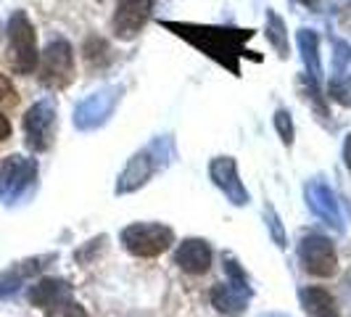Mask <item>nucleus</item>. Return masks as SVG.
<instances>
[{
    "instance_id": "obj_1",
    "label": "nucleus",
    "mask_w": 351,
    "mask_h": 317,
    "mask_svg": "<svg viewBox=\"0 0 351 317\" xmlns=\"http://www.w3.org/2000/svg\"><path fill=\"white\" fill-rule=\"evenodd\" d=\"M164 30L175 32L185 43H191L195 51L209 56L219 67L230 69L241 77V58L246 56V43L251 40V30L235 27H211V24H188V21H161Z\"/></svg>"
},
{
    "instance_id": "obj_2",
    "label": "nucleus",
    "mask_w": 351,
    "mask_h": 317,
    "mask_svg": "<svg viewBox=\"0 0 351 317\" xmlns=\"http://www.w3.org/2000/svg\"><path fill=\"white\" fill-rule=\"evenodd\" d=\"M164 156H172L169 135L156 138L151 145H145L143 151H138V154L130 156V161L124 164V169L119 172V177H117V188H114V193L127 196V193L141 191L143 185H145V183H148V180L167 164V158Z\"/></svg>"
},
{
    "instance_id": "obj_3",
    "label": "nucleus",
    "mask_w": 351,
    "mask_h": 317,
    "mask_svg": "<svg viewBox=\"0 0 351 317\" xmlns=\"http://www.w3.org/2000/svg\"><path fill=\"white\" fill-rule=\"evenodd\" d=\"M8 35V61L16 74H32L40 64V51H37V32L35 24L29 21L27 11H14L5 27Z\"/></svg>"
},
{
    "instance_id": "obj_4",
    "label": "nucleus",
    "mask_w": 351,
    "mask_h": 317,
    "mask_svg": "<svg viewBox=\"0 0 351 317\" xmlns=\"http://www.w3.org/2000/svg\"><path fill=\"white\" fill-rule=\"evenodd\" d=\"M124 251L141 259H154L169 251L175 244V230L164 222H132L119 233Z\"/></svg>"
},
{
    "instance_id": "obj_5",
    "label": "nucleus",
    "mask_w": 351,
    "mask_h": 317,
    "mask_svg": "<svg viewBox=\"0 0 351 317\" xmlns=\"http://www.w3.org/2000/svg\"><path fill=\"white\" fill-rule=\"evenodd\" d=\"M40 82L48 90H64L74 80V48L69 40L56 37L40 56Z\"/></svg>"
},
{
    "instance_id": "obj_6",
    "label": "nucleus",
    "mask_w": 351,
    "mask_h": 317,
    "mask_svg": "<svg viewBox=\"0 0 351 317\" xmlns=\"http://www.w3.org/2000/svg\"><path fill=\"white\" fill-rule=\"evenodd\" d=\"M122 93V85H106V88L90 93L88 98L80 101L77 108H74V127L80 132H90V130L104 127L111 119V114H114V108L119 104Z\"/></svg>"
},
{
    "instance_id": "obj_7",
    "label": "nucleus",
    "mask_w": 351,
    "mask_h": 317,
    "mask_svg": "<svg viewBox=\"0 0 351 317\" xmlns=\"http://www.w3.org/2000/svg\"><path fill=\"white\" fill-rule=\"evenodd\" d=\"M53 132H56V104L51 98H43L29 106L24 114V141L29 151L43 154L51 148Z\"/></svg>"
},
{
    "instance_id": "obj_8",
    "label": "nucleus",
    "mask_w": 351,
    "mask_h": 317,
    "mask_svg": "<svg viewBox=\"0 0 351 317\" xmlns=\"http://www.w3.org/2000/svg\"><path fill=\"white\" fill-rule=\"evenodd\" d=\"M37 180V161L27 158L21 154H11L3 158L0 167V198H5L8 204H14L16 198L27 193Z\"/></svg>"
},
{
    "instance_id": "obj_9",
    "label": "nucleus",
    "mask_w": 351,
    "mask_h": 317,
    "mask_svg": "<svg viewBox=\"0 0 351 317\" xmlns=\"http://www.w3.org/2000/svg\"><path fill=\"white\" fill-rule=\"evenodd\" d=\"M156 0H119L111 16V32L122 43H132L154 16Z\"/></svg>"
},
{
    "instance_id": "obj_10",
    "label": "nucleus",
    "mask_w": 351,
    "mask_h": 317,
    "mask_svg": "<svg viewBox=\"0 0 351 317\" xmlns=\"http://www.w3.org/2000/svg\"><path fill=\"white\" fill-rule=\"evenodd\" d=\"M299 262L312 278H333L338 272V254L330 238L304 235L299 244Z\"/></svg>"
},
{
    "instance_id": "obj_11",
    "label": "nucleus",
    "mask_w": 351,
    "mask_h": 317,
    "mask_svg": "<svg viewBox=\"0 0 351 317\" xmlns=\"http://www.w3.org/2000/svg\"><path fill=\"white\" fill-rule=\"evenodd\" d=\"M209 177L211 183L225 193L232 207H246L251 201L246 185L241 180V172H238V161L232 156H214L209 161Z\"/></svg>"
},
{
    "instance_id": "obj_12",
    "label": "nucleus",
    "mask_w": 351,
    "mask_h": 317,
    "mask_svg": "<svg viewBox=\"0 0 351 317\" xmlns=\"http://www.w3.org/2000/svg\"><path fill=\"white\" fill-rule=\"evenodd\" d=\"M304 198L306 207L312 209V214H317L322 222L333 225L335 230H343V214H341V201L335 191L322 180V177H312L304 185Z\"/></svg>"
},
{
    "instance_id": "obj_13",
    "label": "nucleus",
    "mask_w": 351,
    "mask_h": 317,
    "mask_svg": "<svg viewBox=\"0 0 351 317\" xmlns=\"http://www.w3.org/2000/svg\"><path fill=\"white\" fill-rule=\"evenodd\" d=\"M211 246L204 238H185L175 251V264L188 275H206L211 267Z\"/></svg>"
},
{
    "instance_id": "obj_14",
    "label": "nucleus",
    "mask_w": 351,
    "mask_h": 317,
    "mask_svg": "<svg viewBox=\"0 0 351 317\" xmlns=\"http://www.w3.org/2000/svg\"><path fill=\"white\" fill-rule=\"evenodd\" d=\"M254 296V288H246V285H235V283H217L211 288V304L217 307V312L222 315H243L248 307V301Z\"/></svg>"
},
{
    "instance_id": "obj_15",
    "label": "nucleus",
    "mask_w": 351,
    "mask_h": 317,
    "mask_svg": "<svg viewBox=\"0 0 351 317\" xmlns=\"http://www.w3.org/2000/svg\"><path fill=\"white\" fill-rule=\"evenodd\" d=\"M51 259L53 254H48V257H35V259L14 264L8 270H0V299H8V296L19 294L24 281H29V278H35L37 272H43L45 262H51Z\"/></svg>"
},
{
    "instance_id": "obj_16",
    "label": "nucleus",
    "mask_w": 351,
    "mask_h": 317,
    "mask_svg": "<svg viewBox=\"0 0 351 317\" xmlns=\"http://www.w3.org/2000/svg\"><path fill=\"white\" fill-rule=\"evenodd\" d=\"M71 296V283L64 281V278H40L35 285H29L27 291V299L32 307H40V309H48L56 301Z\"/></svg>"
},
{
    "instance_id": "obj_17",
    "label": "nucleus",
    "mask_w": 351,
    "mask_h": 317,
    "mask_svg": "<svg viewBox=\"0 0 351 317\" xmlns=\"http://www.w3.org/2000/svg\"><path fill=\"white\" fill-rule=\"evenodd\" d=\"M296 45H299L301 61H304V69L306 77L315 80L317 85L322 82V58H319V35L315 30H299L296 32Z\"/></svg>"
},
{
    "instance_id": "obj_18",
    "label": "nucleus",
    "mask_w": 351,
    "mask_h": 317,
    "mask_svg": "<svg viewBox=\"0 0 351 317\" xmlns=\"http://www.w3.org/2000/svg\"><path fill=\"white\" fill-rule=\"evenodd\" d=\"M299 301L301 307H304V312L309 317H341L338 315V304H335L333 294L325 291V288H317V285L301 288Z\"/></svg>"
},
{
    "instance_id": "obj_19",
    "label": "nucleus",
    "mask_w": 351,
    "mask_h": 317,
    "mask_svg": "<svg viewBox=\"0 0 351 317\" xmlns=\"http://www.w3.org/2000/svg\"><path fill=\"white\" fill-rule=\"evenodd\" d=\"M264 32H267V40H269V45L275 48V53L285 61V58L291 56L288 27H285V21H282V16L275 8H267V14H264Z\"/></svg>"
},
{
    "instance_id": "obj_20",
    "label": "nucleus",
    "mask_w": 351,
    "mask_h": 317,
    "mask_svg": "<svg viewBox=\"0 0 351 317\" xmlns=\"http://www.w3.org/2000/svg\"><path fill=\"white\" fill-rule=\"evenodd\" d=\"M328 98L343 108H351V74L335 71L328 82Z\"/></svg>"
},
{
    "instance_id": "obj_21",
    "label": "nucleus",
    "mask_w": 351,
    "mask_h": 317,
    "mask_svg": "<svg viewBox=\"0 0 351 317\" xmlns=\"http://www.w3.org/2000/svg\"><path fill=\"white\" fill-rule=\"evenodd\" d=\"M272 124H275V130H278V135H280V141L285 148H291L293 141H296V127H293V117H291V111L288 108H278L275 111V117H272Z\"/></svg>"
},
{
    "instance_id": "obj_22",
    "label": "nucleus",
    "mask_w": 351,
    "mask_h": 317,
    "mask_svg": "<svg viewBox=\"0 0 351 317\" xmlns=\"http://www.w3.org/2000/svg\"><path fill=\"white\" fill-rule=\"evenodd\" d=\"M82 53H85V61H88L90 67L95 69V61L98 58H106V61H111V48H108V43H106L104 37H98V35H93L85 40V48H82ZM98 67H101V61H98Z\"/></svg>"
},
{
    "instance_id": "obj_23",
    "label": "nucleus",
    "mask_w": 351,
    "mask_h": 317,
    "mask_svg": "<svg viewBox=\"0 0 351 317\" xmlns=\"http://www.w3.org/2000/svg\"><path fill=\"white\" fill-rule=\"evenodd\" d=\"M45 317H90V315L80 301H74L71 296H66V299L56 301L53 307H48V309H45Z\"/></svg>"
},
{
    "instance_id": "obj_24",
    "label": "nucleus",
    "mask_w": 351,
    "mask_h": 317,
    "mask_svg": "<svg viewBox=\"0 0 351 317\" xmlns=\"http://www.w3.org/2000/svg\"><path fill=\"white\" fill-rule=\"evenodd\" d=\"M264 222H267V228H269V235H272V241L278 244V248H285V230H282V222H280V214L278 209L272 207V204H267L264 207Z\"/></svg>"
},
{
    "instance_id": "obj_25",
    "label": "nucleus",
    "mask_w": 351,
    "mask_h": 317,
    "mask_svg": "<svg viewBox=\"0 0 351 317\" xmlns=\"http://www.w3.org/2000/svg\"><path fill=\"white\" fill-rule=\"evenodd\" d=\"M225 281L235 283V285H246V288H251L246 270L238 264V259H235L232 254H225Z\"/></svg>"
},
{
    "instance_id": "obj_26",
    "label": "nucleus",
    "mask_w": 351,
    "mask_h": 317,
    "mask_svg": "<svg viewBox=\"0 0 351 317\" xmlns=\"http://www.w3.org/2000/svg\"><path fill=\"white\" fill-rule=\"evenodd\" d=\"M104 248H106V235H98V238L88 241L80 251H74V259H77V262H82V264H90L93 259H95V254H101Z\"/></svg>"
},
{
    "instance_id": "obj_27",
    "label": "nucleus",
    "mask_w": 351,
    "mask_h": 317,
    "mask_svg": "<svg viewBox=\"0 0 351 317\" xmlns=\"http://www.w3.org/2000/svg\"><path fill=\"white\" fill-rule=\"evenodd\" d=\"M333 48H335V71H343L346 61H351V45L333 37Z\"/></svg>"
},
{
    "instance_id": "obj_28",
    "label": "nucleus",
    "mask_w": 351,
    "mask_h": 317,
    "mask_svg": "<svg viewBox=\"0 0 351 317\" xmlns=\"http://www.w3.org/2000/svg\"><path fill=\"white\" fill-rule=\"evenodd\" d=\"M0 101H16V90L5 74H0Z\"/></svg>"
},
{
    "instance_id": "obj_29",
    "label": "nucleus",
    "mask_w": 351,
    "mask_h": 317,
    "mask_svg": "<svg viewBox=\"0 0 351 317\" xmlns=\"http://www.w3.org/2000/svg\"><path fill=\"white\" fill-rule=\"evenodd\" d=\"M11 138V122H8V117L0 111V143L8 141Z\"/></svg>"
},
{
    "instance_id": "obj_30",
    "label": "nucleus",
    "mask_w": 351,
    "mask_h": 317,
    "mask_svg": "<svg viewBox=\"0 0 351 317\" xmlns=\"http://www.w3.org/2000/svg\"><path fill=\"white\" fill-rule=\"evenodd\" d=\"M343 161H346V169L351 172V132L346 135V141H343Z\"/></svg>"
},
{
    "instance_id": "obj_31",
    "label": "nucleus",
    "mask_w": 351,
    "mask_h": 317,
    "mask_svg": "<svg viewBox=\"0 0 351 317\" xmlns=\"http://www.w3.org/2000/svg\"><path fill=\"white\" fill-rule=\"evenodd\" d=\"M319 3L322 0H291V5H304V8H312V11L319 8Z\"/></svg>"
},
{
    "instance_id": "obj_32",
    "label": "nucleus",
    "mask_w": 351,
    "mask_h": 317,
    "mask_svg": "<svg viewBox=\"0 0 351 317\" xmlns=\"http://www.w3.org/2000/svg\"><path fill=\"white\" fill-rule=\"evenodd\" d=\"M269 317H288V315H269Z\"/></svg>"
}]
</instances>
